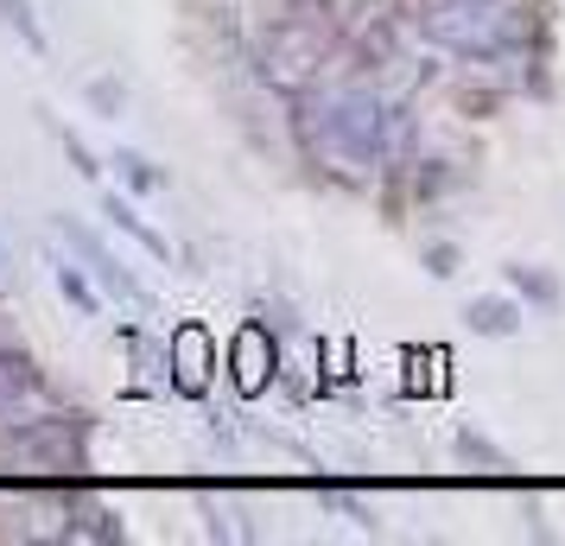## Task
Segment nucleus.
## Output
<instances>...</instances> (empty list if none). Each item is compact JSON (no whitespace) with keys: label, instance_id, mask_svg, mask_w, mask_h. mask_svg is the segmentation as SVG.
I'll return each instance as SVG.
<instances>
[{"label":"nucleus","instance_id":"1","mask_svg":"<svg viewBox=\"0 0 565 546\" xmlns=\"http://www.w3.org/2000/svg\"><path fill=\"white\" fill-rule=\"evenodd\" d=\"M57 229L71 235V242H77V255L89 260L96 274H103V287H115V292H121V299H140V280H134V274H128V267H121V260H115V255H108V248H103V242H96V235L83 229L77 216H57Z\"/></svg>","mask_w":565,"mask_h":546},{"label":"nucleus","instance_id":"2","mask_svg":"<svg viewBox=\"0 0 565 546\" xmlns=\"http://www.w3.org/2000/svg\"><path fill=\"white\" fill-rule=\"evenodd\" d=\"M331 133L350 147L356 159H369V153H382V121H375V103L362 108V103H337L331 108Z\"/></svg>","mask_w":565,"mask_h":546},{"label":"nucleus","instance_id":"3","mask_svg":"<svg viewBox=\"0 0 565 546\" xmlns=\"http://www.w3.org/2000/svg\"><path fill=\"white\" fill-rule=\"evenodd\" d=\"M463 324H470L477 338H514V331H521V306L489 292V299H470V306H463Z\"/></svg>","mask_w":565,"mask_h":546},{"label":"nucleus","instance_id":"4","mask_svg":"<svg viewBox=\"0 0 565 546\" xmlns=\"http://www.w3.org/2000/svg\"><path fill=\"white\" fill-rule=\"evenodd\" d=\"M103 216H108V223H115V229H128L134 242L147 248V255H159V260L172 255V248H166V235H153V229H147V223H140V216H134V204H121V197H108V204H103Z\"/></svg>","mask_w":565,"mask_h":546},{"label":"nucleus","instance_id":"5","mask_svg":"<svg viewBox=\"0 0 565 546\" xmlns=\"http://www.w3.org/2000/svg\"><path fill=\"white\" fill-rule=\"evenodd\" d=\"M502 280H509L521 299H534V306H553V299H559V280H553V274H540V267H521V260L502 267Z\"/></svg>","mask_w":565,"mask_h":546},{"label":"nucleus","instance_id":"6","mask_svg":"<svg viewBox=\"0 0 565 546\" xmlns=\"http://www.w3.org/2000/svg\"><path fill=\"white\" fill-rule=\"evenodd\" d=\"M0 20H7V26L20 32V45H26V52L45 57V26L32 20V0H0Z\"/></svg>","mask_w":565,"mask_h":546},{"label":"nucleus","instance_id":"7","mask_svg":"<svg viewBox=\"0 0 565 546\" xmlns=\"http://www.w3.org/2000/svg\"><path fill=\"white\" fill-rule=\"evenodd\" d=\"M57 292H64V299H71V306H77L83 318H96V312H103V299H96V287L83 280V274L71 267V260H57Z\"/></svg>","mask_w":565,"mask_h":546},{"label":"nucleus","instance_id":"8","mask_svg":"<svg viewBox=\"0 0 565 546\" xmlns=\"http://www.w3.org/2000/svg\"><path fill=\"white\" fill-rule=\"evenodd\" d=\"M115 165H121V179H128L134 191H166V172H159L153 159H140V153H128V147H121V153H115Z\"/></svg>","mask_w":565,"mask_h":546},{"label":"nucleus","instance_id":"9","mask_svg":"<svg viewBox=\"0 0 565 546\" xmlns=\"http://www.w3.org/2000/svg\"><path fill=\"white\" fill-rule=\"evenodd\" d=\"M89 103H96V115H108V121H115V115L128 108V89H121L115 77H96V83H89Z\"/></svg>","mask_w":565,"mask_h":546},{"label":"nucleus","instance_id":"10","mask_svg":"<svg viewBox=\"0 0 565 546\" xmlns=\"http://www.w3.org/2000/svg\"><path fill=\"white\" fill-rule=\"evenodd\" d=\"M52 133H57V140H64V153L77 159V172H83V179H96V172H103V165H96V153H89V147H83V140H77V133H71V128H52Z\"/></svg>","mask_w":565,"mask_h":546},{"label":"nucleus","instance_id":"11","mask_svg":"<svg viewBox=\"0 0 565 546\" xmlns=\"http://www.w3.org/2000/svg\"><path fill=\"white\" fill-rule=\"evenodd\" d=\"M426 267H433L438 280H451V274H458V248H451V242H438V248H426Z\"/></svg>","mask_w":565,"mask_h":546},{"label":"nucleus","instance_id":"12","mask_svg":"<svg viewBox=\"0 0 565 546\" xmlns=\"http://www.w3.org/2000/svg\"><path fill=\"white\" fill-rule=\"evenodd\" d=\"M458 451H463V458H483V464H509V458H502V451H495V445L470 439V432H463V439H458Z\"/></svg>","mask_w":565,"mask_h":546}]
</instances>
